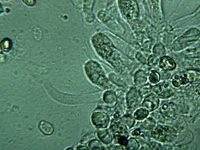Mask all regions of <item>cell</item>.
<instances>
[{
  "label": "cell",
  "instance_id": "obj_1",
  "mask_svg": "<svg viewBox=\"0 0 200 150\" xmlns=\"http://www.w3.org/2000/svg\"><path fill=\"white\" fill-rule=\"evenodd\" d=\"M84 69L86 76L91 82L102 88L106 86L107 80L98 63L92 60L88 61L84 65Z\"/></svg>",
  "mask_w": 200,
  "mask_h": 150
},
{
  "label": "cell",
  "instance_id": "obj_2",
  "mask_svg": "<svg viewBox=\"0 0 200 150\" xmlns=\"http://www.w3.org/2000/svg\"><path fill=\"white\" fill-rule=\"evenodd\" d=\"M91 120L93 124L98 128H105L108 125L110 121L108 116L102 112H93L91 116Z\"/></svg>",
  "mask_w": 200,
  "mask_h": 150
},
{
  "label": "cell",
  "instance_id": "obj_3",
  "mask_svg": "<svg viewBox=\"0 0 200 150\" xmlns=\"http://www.w3.org/2000/svg\"><path fill=\"white\" fill-rule=\"evenodd\" d=\"M160 67L165 71H170L174 69L176 64L174 61L170 58L164 56L160 58L159 62Z\"/></svg>",
  "mask_w": 200,
  "mask_h": 150
},
{
  "label": "cell",
  "instance_id": "obj_4",
  "mask_svg": "<svg viewBox=\"0 0 200 150\" xmlns=\"http://www.w3.org/2000/svg\"><path fill=\"white\" fill-rule=\"evenodd\" d=\"M129 93L127 99V104L128 107L132 109H135L138 108L140 102V97L138 93L136 92Z\"/></svg>",
  "mask_w": 200,
  "mask_h": 150
},
{
  "label": "cell",
  "instance_id": "obj_5",
  "mask_svg": "<svg viewBox=\"0 0 200 150\" xmlns=\"http://www.w3.org/2000/svg\"><path fill=\"white\" fill-rule=\"evenodd\" d=\"M97 135L99 139L104 144H109L112 141L111 134L107 129H101L98 130Z\"/></svg>",
  "mask_w": 200,
  "mask_h": 150
},
{
  "label": "cell",
  "instance_id": "obj_6",
  "mask_svg": "<svg viewBox=\"0 0 200 150\" xmlns=\"http://www.w3.org/2000/svg\"><path fill=\"white\" fill-rule=\"evenodd\" d=\"M153 89L158 94H169L172 92L173 89L170 84L167 82L160 83L155 86Z\"/></svg>",
  "mask_w": 200,
  "mask_h": 150
},
{
  "label": "cell",
  "instance_id": "obj_7",
  "mask_svg": "<svg viewBox=\"0 0 200 150\" xmlns=\"http://www.w3.org/2000/svg\"><path fill=\"white\" fill-rule=\"evenodd\" d=\"M128 136L127 132L125 131L118 132L114 134L113 138L116 143L126 146L128 142Z\"/></svg>",
  "mask_w": 200,
  "mask_h": 150
},
{
  "label": "cell",
  "instance_id": "obj_8",
  "mask_svg": "<svg viewBox=\"0 0 200 150\" xmlns=\"http://www.w3.org/2000/svg\"><path fill=\"white\" fill-rule=\"evenodd\" d=\"M134 120L130 117L124 116L120 120L118 124V127L122 130H125L131 128L134 124Z\"/></svg>",
  "mask_w": 200,
  "mask_h": 150
},
{
  "label": "cell",
  "instance_id": "obj_9",
  "mask_svg": "<svg viewBox=\"0 0 200 150\" xmlns=\"http://www.w3.org/2000/svg\"><path fill=\"white\" fill-rule=\"evenodd\" d=\"M38 127L40 131L45 135L52 134L54 131V128L52 125L44 121H42L39 123Z\"/></svg>",
  "mask_w": 200,
  "mask_h": 150
},
{
  "label": "cell",
  "instance_id": "obj_10",
  "mask_svg": "<svg viewBox=\"0 0 200 150\" xmlns=\"http://www.w3.org/2000/svg\"><path fill=\"white\" fill-rule=\"evenodd\" d=\"M139 146L138 142L136 140L130 138L126 146V148L129 150H136L138 148Z\"/></svg>",
  "mask_w": 200,
  "mask_h": 150
},
{
  "label": "cell",
  "instance_id": "obj_11",
  "mask_svg": "<svg viewBox=\"0 0 200 150\" xmlns=\"http://www.w3.org/2000/svg\"><path fill=\"white\" fill-rule=\"evenodd\" d=\"M149 80L150 82L153 84L158 83L160 80V76L159 73L156 71L152 72L150 74Z\"/></svg>",
  "mask_w": 200,
  "mask_h": 150
},
{
  "label": "cell",
  "instance_id": "obj_12",
  "mask_svg": "<svg viewBox=\"0 0 200 150\" xmlns=\"http://www.w3.org/2000/svg\"><path fill=\"white\" fill-rule=\"evenodd\" d=\"M147 114V112L142 109L137 110L134 112V117L137 120H141L145 118Z\"/></svg>",
  "mask_w": 200,
  "mask_h": 150
},
{
  "label": "cell",
  "instance_id": "obj_13",
  "mask_svg": "<svg viewBox=\"0 0 200 150\" xmlns=\"http://www.w3.org/2000/svg\"><path fill=\"white\" fill-rule=\"evenodd\" d=\"M1 48L3 50L7 51L10 48L11 43L10 40L7 38H4L0 42Z\"/></svg>",
  "mask_w": 200,
  "mask_h": 150
},
{
  "label": "cell",
  "instance_id": "obj_14",
  "mask_svg": "<svg viewBox=\"0 0 200 150\" xmlns=\"http://www.w3.org/2000/svg\"><path fill=\"white\" fill-rule=\"evenodd\" d=\"M94 134L93 132L89 131L82 137L81 140V142L82 144H86L94 138Z\"/></svg>",
  "mask_w": 200,
  "mask_h": 150
},
{
  "label": "cell",
  "instance_id": "obj_15",
  "mask_svg": "<svg viewBox=\"0 0 200 150\" xmlns=\"http://www.w3.org/2000/svg\"><path fill=\"white\" fill-rule=\"evenodd\" d=\"M88 146L90 148L93 150L99 149L100 147L99 142L96 140H91L88 144Z\"/></svg>",
  "mask_w": 200,
  "mask_h": 150
},
{
  "label": "cell",
  "instance_id": "obj_16",
  "mask_svg": "<svg viewBox=\"0 0 200 150\" xmlns=\"http://www.w3.org/2000/svg\"><path fill=\"white\" fill-rule=\"evenodd\" d=\"M178 78L180 80V84L184 85L187 84L189 82V80L188 78L187 75L181 76Z\"/></svg>",
  "mask_w": 200,
  "mask_h": 150
},
{
  "label": "cell",
  "instance_id": "obj_17",
  "mask_svg": "<svg viewBox=\"0 0 200 150\" xmlns=\"http://www.w3.org/2000/svg\"><path fill=\"white\" fill-rule=\"evenodd\" d=\"M172 85L175 87H178L180 85V80L178 78V76H176L172 81Z\"/></svg>",
  "mask_w": 200,
  "mask_h": 150
},
{
  "label": "cell",
  "instance_id": "obj_18",
  "mask_svg": "<svg viewBox=\"0 0 200 150\" xmlns=\"http://www.w3.org/2000/svg\"><path fill=\"white\" fill-rule=\"evenodd\" d=\"M108 149L109 150H122V147L118 145H112L109 147Z\"/></svg>",
  "mask_w": 200,
  "mask_h": 150
},
{
  "label": "cell",
  "instance_id": "obj_19",
  "mask_svg": "<svg viewBox=\"0 0 200 150\" xmlns=\"http://www.w3.org/2000/svg\"><path fill=\"white\" fill-rule=\"evenodd\" d=\"M131 134L133 136H137L140 134V131L138 129L135 130L132 132Z\"/></svg>",
  "mask_w": 200,
  "mask_h": 150
},
{
  "label": "cell",
  "instance_id": "obj_20",
  "mask_svg": "<svg viewBox=\"0 0 200 150\" xmlns=\"http://www.w3.org/2000/svg\"><path fill=\"white\" fill-rule=\"evenodd\" d=\"M78 150H88V148L87 147L82 145H79L76 148Z\"/></svg>",
  "mask_w": 200,
  "mask_h": 150
},
{
  "label": "cell",
  "instance_id": "obj_21",
  "mask_svg": "<svg viewBox=\"0 0 200 150\" xmlns=\"http://www.w3.org/2000/svg\"><path fill=\"white\" fill-rule=\"evenodd\" d=\"M26 1H24V2L27 4L28 5H31L34 4V0H31V1L30 0V2H29V1H28L29 0H27H27Z\"/></svg>",
  "mask_w": 200,
  "mask_h": 150
},
{
  "label": "cell",
  "instance_id": "obj_22",
  "mask_svg": "<svg viewBox=\"0 0 200 150\" xmlns=\"http://www.w3.org/2000/svg\"><path fill=\"white\" fill-rule=\"evenodd\" d=\"M114 116L115 118H118L119 116L118 114L116 113L114 115Z\"/></svg>",
  "mask_w": 200,
  "mask_h": 150
},
{
  "label": "cell",
  "instance_id": "obj_23",
  "mask_svg": "<svg viewBox=\"0 0 200 150\" xmlns=\"http://www.w3.org/2000/svg\"><path fill=\"white\" fill-rule=\"evenodd\" d=\"M71 149H72V150L73 149V148H68V150H71Z\"/></svg>",
  "mask_w": 200,
  "mask_h": 150
}]
</instances>
